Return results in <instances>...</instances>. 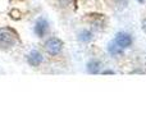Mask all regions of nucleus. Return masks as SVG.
<instances>
[{
    "instance_id": "1",
    "label": "nucleus",
    "mask_w": 146,
    "mask_h": 128,
    "mask_svg": "<svg viewBox=\"0 0 146 128\" xmlns=\"http://www.w3.org/2000/svg\"><path fill=\"white\" fill-rule=\"evenodd\" d=\"M18 36L15 31H13L9 27L0 28V48L1 49H9L17 44Z\"/></svg>"
},
{
    "instance_id": "2",
    "label": "nucleus",
    "mask_w": 146,
    "mask_h": 128,
    "mask_svg": "<svg viewBox=\"0 0 146 128\" xmlns=\"http://www.w3.org/2000/svg\"><path fill=\"white\" fill-rule=\"evenodd\" d=\"M44 48H45L46 53L50 54L51 56L59 55L62 53V50H63V41L58 37H49L45 41Z\"/></svg>"
},
{
    "instance_id": "3",
    "label": "nucleus",
    "mask_w": 146,
    "mask_h": 128,
    "mask_svg": "<svg viewBox=\"0 0 146 128\" xmlns=\"http://www.w3.org/2000/svg\"><path fill=\"white\" fill-rule=\"evenodd\" d=\"M49 31H50V25H49L48 19L44 17H38L37 19L35 21V26H33V32H35V35L37 36V37L42 38L48 35Z\"/></svg>"
},
{
    "instance_id": "4",
    "label": "nucleus",
    "mask_w": 146,
    "mask_h": 128,
    "mask_svg": "<svg viewBox=\"0 0 146 128\" xmlns=\"http://www.w3.org/2000/svg\"><path fill=\"white\" fill-rule=\"evenodd\" d=\"M114 42L121 46L122 49H127V48H129L132 44V36L127 32H118L115 35Z\"/></svg>"
},
{
    "instance_id": "5",
    "label": "nucleus",
    "mask_w": 146,
    "mask_h": 128,
    "mask_svg": "<svg viewBox=\"0 0 146 128\" xmlns=\"http://www.w3.org/2000/svg\"><path fill=\"white\" fill-rule=\"evenodd\" d=\"M42 62H44V56L38 50H31L27 54V63L31 67H38Z\"/></svg>"
},
{
    "instance_id": "6",
    "label": "nucleus",
    "mask_w": 146,
    "mask_h": 128,
    "mask_svg": "<svg viewBox=\"0 0 146 128\" xmlns=\"http://www.w3.org/2000/svg\"><path fill=\"white\" fill-rule=\"evenodd\" d=\"M100 68H101V63L98 59H91L86 65V69H87V72L90 74H98L100 72Z\"/></svg>"
},
{
    "instance_id": "7",
    "label": "nucleus",
    "mask_w": 146,
    "mask_h": 128,
    "mask_svg": "<svg viewBox=\"0 0 146 128\" xmlns=\"http://www.w3.org/2000/svg\"><path fill=\"white\" fill-rule=\"evenodd\" d=\"M92 38H94V35L90 30H82L78 33V40L81 42H90Z\"/></svg>"
},
{
    "instance_id": "8",
    "label": "nucleus",
    "mask_w": 146,
    "mask_h": 128,
    "mask_svg": "<svg viewBox=\"0 0 146 128\" xmlns=\"http://www.w3.org/2000/svg\"><path fill=\"white\" fill-rule=\"evenodd\" d=\"M108 53L113 56H117V55H121V54L123 53V49H122L119 45H117V44L113 41V42H110L108 45Z\"/></svg>"
},
{
    "instance_id": "9",
    "label": "nucleus",
    "mask_w": 146,
    "mask_h": 128,
    "mask_svg": "<svg viewBox=\"0 0 146 128\" xmlns=\"http://www.w3.org/2000/svg\"><path fill=\"white\" fill-rule=\"evenodd\" d=\"M142 30L146 32V18H144V21H142Z\"/></svg>"
},
{
    "instance_id": "10",
    "label": "nucleus",
    "mask_w": 146,
    "mask_h": 128,
    "mask_svg": "<svg viewBox=\"0 0 146 128\" xmlns=\"http://www.w3.org/2000/svg\"><path fill=\"white\" fill-rule=\"evenodd\" d=\"M103 74H114V72L113 70H104Z\"/></svg>"
},
{
    "instance_id": "11",
    "label": "nucleus",
    "mask_w": 146,
    "mask_h": 128,
    "mask_svg": "<svg viewBox=\"0 0 146 128\" xmlns=\"http://www.w3.org/2000/svg\"><path fill=\"white\" fill-rule=\"evenodd\" d=\"M137 1H139V3H140V4H144V3L146 1V0H137Z\"/></svg>"
}]
</instances>
